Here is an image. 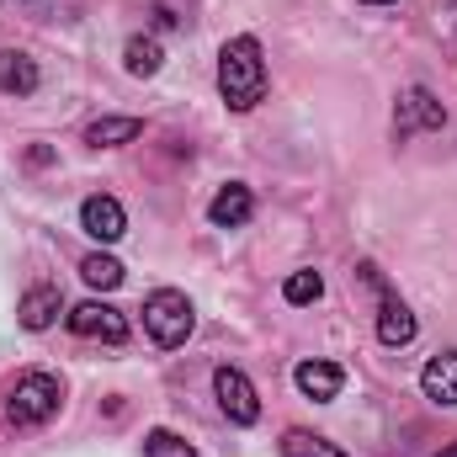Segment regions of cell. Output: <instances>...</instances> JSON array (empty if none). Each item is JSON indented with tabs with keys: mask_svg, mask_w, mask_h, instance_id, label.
<instances>
[{
	"mask_svg": "<svg viewBox=\"0 0 457 457\" xmlns=\"http://www.w3.org/2000/svg\"><path fill=\"white\" fill-rule=\"evenodd\" d=\"M219 91L234 112H250L261 107L266 96V59H261V43L255 37H228L224 54H219Z\"/></svg>",
	"mask_w": 457,
	"mask_h": 457,
	"instance_id": "1",
	"label": "cell"
},
{
	"mask_svg": "<svg viewBox=\"0 0 457 457\" xmlns=\"http://www.w3.org/2000/svg\"><path fill=\"white\" fill-rule=\"evenodd\" d=\"M64 404V383L54 372H21L5 394V420L16 431H32V426H48Z\"/></svg>",
	"mask_w": 457,
	"mask_h": 457,
	"instance_id": "2",
	"label": "cell"
},
{
	"mask_svg": "<svg viewBox=\"0 0 457 457\" xmlns=\"http://www.w3.org/2000/svg\"><path fill=\"white\" fill-rule=\"evenodd\" d=\"M192 325H197V309H192L187 293H176V287H154V293L144 298V330L154 336V345H165V351L187 345Z\"/></svg>",
	"mask_w": 457,
	"mask_h": 457,
	"instance_id": "3",
	"label": "cell"
},
{
	"mask_svg": "<svg viewBox=\"0 0 457 457\" xmlns=\"http://www.w3.org/2000/svg\"><path fill=\"white\" fill-rule=\"evenodd\" d=\"M213 394H219V410L234 426H255L261 420V399H255V388H250V378L239 367H219L213 372Z\"/></svg>",
	"mask_w": 457,
	"mask_h": 457,
	"instance_id": "4",
	"label": "cell"
},
{
	"mask_svg": "<svg viewBox=\"0 0 457 457\" xmlns=\"http://www.w3.org/2000/svg\"><path fill=\"white\" fill-rule=\"evenodd\" d=\"M70 330H75L80 341H107V345L128 341V320L117 314L112 303H96V298H86V303L70 309Z\"/></svg>",
	"mask_w": 457,
	"mask_h": 457,
	"instance_id": "5",
	"label": "cell"
},
{
	"mask_svg": "<svg viewBox=\"0 0 457 457\" xmlns=\"http://www.w3.org/2000/svg\"><path fill=\"white\" fill-rule=\"evenodd\" d=\"M447 122V107L426 91V86H410L404 96H399V107H394V133L399 138H415L420 128H442Z\"/></svg>",
	"mask_w": 457,
	"mask_h": 457,
	"instance_id": "6",
	"label": "cell"
},
{
	"mask_svg": "<svg viewBox=\"0 0 457 457\" xmlns=\"http://www.w3.org/2000/svg\"><path fill=\"white\" fill-rule=\"evenodd\" d=\"M80 228H86L91 239H102V245H117V239L128 234V213H122V203H117V197L96 192V197H86V203H80Z\"/></svg>",
	"mask_w": 457,
	"mask_h": 457,
	"instance_id": "7",
	"label": "cell"
},
{
	"mask_svg": "<svg viewBox=\"0 0 457 457\" xmlns=\"http://www.w3.org/2000/svg\"><path fill=\"white\" fill-rule=\"evenodd\" d=\"M420 388L436 410H457V351H436L420 372Z\"/></svg>",
	"mask_w": 457,
	"mask_h": 457,
	"instance_id": "8",
	"label": "cell"
},
{
	"mask_svg": "<svg viewBox=\"0 0 457 457\" xmlns=\"http://www.w3.org/2000/svg\"><path fill=\"white\" fill-rule=\"evenodd\" d=\"M250 213H255V197H250V187L245 181H228L213 192V203H208V224L213 228H239L250 224Z\"/></svg>",
	"mask_w": 457,
	"mask_h": 457,
	"instance_id": "9",
	"label": "cell"
},
{
	"mask_svg": "<svg viewBox=\"0 0 457 457\" xmlns=\"http://www.w3.org/2000/svg\"><path fill=\"white\" fill-rule=\"evenodd\" d=\"M293 383H298V394H303V399H320V404H330V399L341 394L345 372L336 367V361H320V356H309V361H298Z\"/></svg>",
	"mask_w": 457,
	"mask_h": 457,
	"instance_id": "10",
	"label": "cell"
},
{
	"mask_svg": "<svg viewBox=\"0 0 457 457\" xmlns=\"http://www.w3.org/2000/svg\"><path fill=\"white\" fill-rule=\"evenodd\" d=\"M420 336V320L410 314V303H399L394 293H383V314H378V341L388 345V351H399V345H410Z\"/></svg>",
	"mask_w": 457,
	"mask_h": 457,
	"instance_id": "11",
	"label": "cell"
},
{
	"mask_svg": "<svg viewBox=\"0 0 457 457\" xmlns=\"http://www.w3.org/2000/svg\"><path fill=\"white\" fill-rule=\"evenodd\" d=\"M0 91L5 96H32L37 91V64L21 48H0Z\"/></svg>",
	"mask_w": 457,
	"mask_h": 457,
	"instance_id": "12",
	"label": "cell"
},
{
	"mask_svg": "<svg viewBox=\"0 0 457 457\" xmlns=\"http://www.w3.org/2000/svg\"><path fill=\"white\" fill-rule=\"evenodd\" d=\"M59 309H64V298H59V287H32V293L21 298V309H16V320H21V330H48Z\"/></svg>",
	"mask_w": 457,
	"mask_h": 457,
	"instance_id": "13",
	"label": "cell"
},
{
	"mask_svg": "<svg viewBox=\"0 0 457 457\" xmlns=\"http://www.w3.org/2000/svg\"><path fill=\"white\" fill-rule=\"evenodd\" d=\"M138 133H144L138 117H96V122L86 128V144H91V149H117V144H133Z\"/></svg>",
	"mask_w": 457,
	"mask_h": 457,
	"instance_id": "14",
	"label": "cell"
},
{
	"mask_svg": "<svg viewBox=\"0 0 457 457\" xmlns=\"http://www.w3.org/2000/svg\"><path fill=\"white\" fill-rule=\"evenodd\" d=\"M282 457H351L345 447H336L330 436H320V431H303V426H293V431H282Z\"/></svg>",
	"mask_w": 457,
	"mask_h": 457,
	"instance_id": "15",
	"label": "cell"
},
{
	"mask_svg": "<svg viewBox=\"0 0 457 457\" xmlns=\"http://www.w3.org/2000/svg\"><path fill=\"white\" fill-rule=\"evenodd\" d=\"M122 64H128V75L149 80V75H160L165 54H160V43H154V37H128V48H122Z\"/></svg>",
	"mask_w": 457,
	"mask_h": 457,
	"instance_id": "16",
	"label": "cell"
},
{
	"mask_svg": "<svg viewBox=\"0 0 457 457\" xmlns=\"http://www.w3.org/2000/svg\"><path fill=\"white\" fill-rule=\"evenodd\" d=\"M80 277H86L91 287H102V293H112V287H122V266H117L112 255H102V250L80 261Z\"/></svg>",
	"mask_w": 457,
	"mask_h": 457,
	"instance_id": "17",
	"label": "cell"
},
{
	"mask_svg": "<svg viewBox=\"0 0 457 457\" xmlns=\"http://www.w3.org/2000/svg\"><path fill=\"white\" fill-rule=\"evenodd\" d=\"M282 298H287L293 309L320 303V298H325V277H320V271H293V277H287V287H282Z\"/></svg>",
	"mask_w": 457,
	"mask_h": 457,
	"instance_id": "18",
	"label": "cell"
},
{
	"mask_svg": "<svg viewBox=\"0 0 457 457\" xmlns=\"http://www.w3.org/2000/svg\"><path fill=\"white\" fill-rule=\"evenodd\" d=\"M144 457H197V447L181 442L176 431H149L144 436Z\"/></svg>",
	"mask_w": 457,
	"mask_h": 457,
	"instance_id": "19",
	"label": "cell"
},
{
	"mask_svg": "<svg viewBox=\"0 0 457 457\" xmlns=\"http://www.w3.org/2000/svg\"><path fill=\"white\" fill-rule=\"evenodd\" d=\"M436 457H457V442H453V447H442V453H436Z\"/></svg>",
	"mask_w": 457,
	"mask_h": 457,
	"instance_id": "20",
	"label": "cell"
},
{
	"mask_svg": "<svg viewBox=\"0 0 457 457\" xmlns=\"http://www.w3.org/2000/svg\"><path fill=\"white\" fill-rule=\"evenodd\" d=\"M361 5H388V0H361Z\"/></svg>",
	"mask_w": 457,
	"mask_h": 457,
	"instance_id": "21",
	"label": "cell"
}]
</instances>
